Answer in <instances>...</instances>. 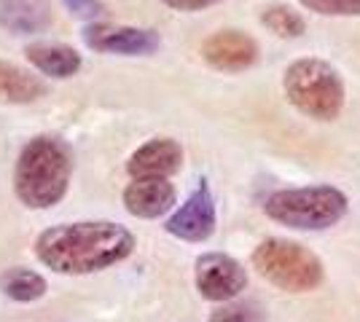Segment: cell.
<instances>
[{
    "label": "cell",
    "mask_w": 360,
    "mask_h": 322,
    "mask_svg": "<svg viewBox=\"0 0 360 322\" xmlns=\"http://www.w3.org/2000/svg\"><path fill=\"white\" fill-rule=\"evenodd\" d=\"M320 16H360V0H299Z\"/></svg>",
    "instance_id": "cell-18"
},
{
    "label": "cell",
    "mask_w": 360,
    "mask_h": 322,
    "mask_svg": "<svg viewBox=\"0 0 360 322\" xmlns=\"http://www.w3.org/2000/svg\"><path fill=\"white\" fill-rule=\"evenodd\" d=\"M84 43L103 54H124V57H143L153 54L162 46L156 30L129 27V25H110V22H91L84 30Z\"/></svg>",
    "instance_id": "cell-8"
},
{
    "label": "cell",
    "mask_w": 360,
    "mask_h": 322,
    "mask_svg": "<svg viewBox=\"0 0 360 322\" xmlns=\"http://www.w3.org/2000/svg\"><path fill=\"white\" fill-rule=\"evenodd\" d=\"M221 0H165V6L169 8H175V11H205V8H210V6H218Z\"/></svg>",
    "instance_id": "cell-20"
},
{
    "label": "cell",
    "mask_w": 360,
    "mask_h": 322,
    "mask_svg": "<svg viewBox=\"0 0 360 322\" xmlns=\"http://www.w3.org/2000/svg\"><path fill=\"white\" fill-rule=\"evenodd\" d=\"M261 48L242 30H218L202 43V57L205 62L221 70V73H242L248 67H253L258 62Z\"/></svg>",
    "instance_id": "cell-9"
},
{
    "label": "cell",
    "mask_w": 360,
    "mask_h": 322,
    "mask_svg": "<svg viewBox=\"0 0 360 322\" xmlns=\"http://www.w3.org/2000/svg\"><path fill=\"white\" fill-rule=\"evenodd\" d=\"M25 57L38 73L49 78H70L81 70V54L65 43H32Z\"/></svg>",
    "instance_id": "cell-14"
},
{
    "label": "cell",
    "mask_w": 360,
    "mask_h": 322,
    "mask_svg": "<svg viewBox=\"0 0 360 322\" xmlns=\"http://www.w3.org/2000/svg\"><path fill=\"white\" fill-rule=\"evenodd\" d=\"M264 307L255 301H229L221 304L218 309H212L210 320L207 322H264Z\"/></svg>",
    "instance_id": "cell-17"
},
{
    "label": "cell",
    "mask_w": 360,
    "mask_h": 322,
    "mask_svg": "<svg viewBox=\"0 0 360 322\" xmlns=\"http://www.w3.org/2000/svg\"><path fill=\"white\" fill-rule=\"evenodd\" d=\"M135 250L132 231L113 220H81L46 229L35 239V255L54 274H94L129 258Z\"/></svg>",
    "instance_id": "cell-1"
},
{
    "label": "cell",
    "mask_w": 360,
    "mask_h": 322,
    "mask_svg": "<svg viewBox=\"0 0 360 322\" xmlns=\"http://www.w3.org/2000/svg\"><path fill=\"white\" fill-rule=\"evenodd\" d=\"M178 201L175 185L167 177H137L124 188V207L127 213L143 217V220H153L167 215Z\"/></svg>",
    "instance_id": "cell-10"
},
{
    "label": "cell",
    "mask_w": 360,
    "mask_h": 322,
    "mask_svg": "<svg viewBox=\"0 0 360 322\" xmlns=\"http://www.w3.org/2000/svg\"><path fill=\"white\" fill-rule=\"evenodd\" d=\"M49 290L46 279L38 271H32L27 266H14L8 271L0 274V293L8 295L16 304H32L41 301Z\"/></svg>",
    "instance_id": "cell-15"
},
{
    "label": "cell",
    "mask_w": 360,
    "mask_h": 322,
    "mask_svg": "<svg viewBox=\"0 0 360 322\" xmlns=\"http://www.w3.org/2000/svg\"><path fill=\"white\" fill-rule=\"evenodd\" d=\"M183 164V148L172 137H156L140 145L127 161V172L137 177H169Z\"/></svg>",
    "instance_id": "cell-11"
},
{
    "label": "cell",
    "mask_w": 360,
    "mask_h": 322,
    "mask_svg": "<svg viewBox=\"0 0 360 322\" xmlns=\"http://www.w3.org/2000/svg\"><path fill=\"white\" fill-rule=\"evenodd\" d=\"M288 102L315 121H333L345 110L347 89L339 70L326 60L301 57L290 62L283 76Z\"/></svg>",
    "instance_id": "cell-3"
},
{
    "label": "cell",
    "mask_w": 360,
    "mask_h": 322,
    "mask_svg": "<svg viewBox=\"0 0 360 322\" xmlns=\"http://www.w3.org/2000/svg\"><path fill=\"white\" fill-rule=\"evenodd\" d=\"M62 6L70 11L78 19H86V22H94L97 16L105 14V6L103 0H62Z\"/></svg>",
    "instance_id": "cell-19"
},
{
    "label": "cell",
    "mask_w": 360,
    "mask_h": 322,
    "mask_svg": "<svg viewBox=\"0 0 360 322\" xmlns=\"http://www.w3.org/2000/svg\"><path fill=\"white\" fill-rule=\"evenodd\" d=\"M73 177V154L60 137H32L16 159L14 191L30 210H49L60 204Z\"/></svg>",
    "instance_id": "cell-2"
},
{
    "label": "cell",
    "mask_w": 360,
    "mask_h": 322,
    "mask_svg": "<svg viewBox=\"0 0 360 322\" xmlns=\"http://www.w3.org/2000/svg\"><path fill=\"white\" fill-rule=\"evenodd\" d=\"M261 25L269 32H274L277 38H301L307 32V19L290 8L285 3H277V6H269L264 14H261Z\"/></svg>",
    "instance_id": "cell-16"
},
{
    "label": "cell",
    "mask_w": 360,
    "mask_h": 322,
    "mask_svg": "<svg viewBox=\"0 0 360 322\" xmlns=\"http://www.w3.org/2000/svg\"><path fill=\"white\" fill-rule=\"evenodd\" d=\"M0 25L16 35L44 32L51 25L49 0H0Z\"/></svg>",
    "instance_id": "cell-12"
},
{
    "label": "cell",
    "mask_w": 360,
    "mask_h": 322,
    "mask_svg": "<svg viewBox=\"0 0 360 322\" xmlns=\"http://www.w3.org/2000/svg\"><path fill=\"white\" fill-rule=\"evenodd\" d=\"M215 226H218V213H215V199H212L207 180H199L194 194L165 223L167 234H172L175 239H183V242H191V245L207 242L215 234Z\"/></svg>",
    "instance_id": "cell-7"
},
{
    "label": "cell",
    "mask_w": 360,
    "mask_h": 322,
    "mask_svg": "<svg viewBox=\"0 0 360 322\" xmlns=\"http://www.w3.org/2000/svg\"><path fill=\"white\" fill-rule=\"evenodd\" d=\"M253 269L285 293H312L326 279V266L309 247L271 236L253 250Z\"/></svg>",
    "instance_id": "cell-5"
},
{
    "label": "cell",
    "mask_w": 360,
    "mask_h": 322,
    "mask_svg": "<svg viewBox=\"0 0 360 322\" xmlns=\"http://www.w3.org/2000/svg\"><path fill=\"white\" fill-rule=\"evenodd\" d=\"M194 285L202 298L229 304L237 301V295L248 288V271L226 253H205L194 263Z\"/></svg>",
    "instance_id": "cell-6"
},
{
    "label": "cell",
    "mask_w": 360,
    "mask_h": 322,
    "mask_svg": "<svg viewBox=\"0 0 360 322\" xmlns=\"http://www.w3.org/2000/svg\"><path fill=\"white\" fill-rule=\"evenodd\" d=\"M46 94V81L14 62L0 60V102L3 105H27Z\"/></svg>",
    "instance_id": "cell-13"
},
{
    "label": "cell",
    "mask_w": 360,
    "mask_h": 322,
    "mask_svg": "<svg viewBox=\"0 0 360 322\" xmlns=\"http://www.w3.org/2000/svg\"><path fill=\"white\" fill-rule=\"evenodd\" d=\"M349 210V199L336 185H301L274 191L264 201L269 220L293 231H326Z\"/></svg>",
    "instance_id": "cell-4"
}]
</instances>
